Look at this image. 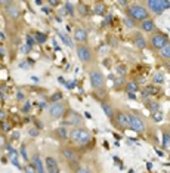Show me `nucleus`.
<instances>
[{
  "label": "nucleus",
  "mask_w": 170,
  "mask_h": 173,
  "mask_svg": "<svg viewBox=\"0 0 170 173\" xmlns=\"http://www.w3.org/2000/svg\"><path fill=\"white\" fill-rule=\"evenodd\" d=\"M68 138L73 141L74 143H77V145H86V143L92 142V133L89 132L87 129L85 127H73V129L70 130V133H68Z\"/></svg>",
  "instance_id": "f257e3e1"
},
{
  "label": "nucleus",
  "mask_w": 170,
  "mask_h": 173,
  "mask_svg": "<svg viewBox=\"0 0 170 173\" xmlns=\"http://www.w3.org/2000/svg\"><path fill=\"white\" fill-rule=\"evenodd\" d=\"M76 53H77V58L80 59V62H81V64H85V65H90L92 62L95 61V53H93V49L87 44V42L76 44Z\"/></svg>",
  "instance_id": "f03ea898"
},
{
  "label": "nucleus",
  "mask_w": 170,
  "mask_h": 173,
  "mask_svg": "<svg viewBox=\"0 0 170 173\" xmlns=\"http://www.w3.org/2000/svg\"><path fill=\"white\" fill-rule=\"evenodd\" d=\"M89 81L93 90H102L105 89V75L101 71V68L90 67L89 68Z\"/></svg>",
  "instance_id": "7ed1b4c3"
},
{
  "label": "nucleus",
  "mask_w": 170,
  "mask_h": 173,
  "mask_svg": "<svg viewBox=\"0 0 170 173\" xmlns=\"http://www.w3.org/2000/svg\"><path fill=\"white\" fill-rule=\"evenodd\" d=\"M126 13H127V16L133 22H140L145 18H149L148 9L145 6H142V5H132V6H129L126 9Z\"/></svg>",
  "instance_id": "20e7f679"
},
{
  "label": "nucleus",
  "mask_w": 170,
  "mask_h": 173,
  "mask_svg": "<svg viewBox=\"0 0 170 173\" xmlns=\"http://www.w3.org/2000/svg\"><path fill=\"white\" fill-rule=\"evenodd\" d=\"M67 102L62 99V101H56V102H52V105L49 107V118L50 120H59V118L65 117L67 114Z\"/></svg>",
  "instance_id": "39448f33"
},
{
  "label": "nucleus",
  "mask_w": 170,
  "mask_h": 173,
  "mask_svg": "<svg viewBox=\"0 0 170 173\" xmlns=\"http://www.w3.org/2000/svg\"><path fill=\"white\" fill-rule=\"evenodd\" d=\"M169 42L170 40L166 34L160 33V31H157V33L154 31V33H151V37H149V40H148V44H149V48H151L152 50L158 52V50L161 49L163 46H166Z\"/></svg>",
  "instance_id": "423d86ee"
},
{
  "label": "nucleus",
  "mask_w": 170,
  "mask_h": 173,
  "mask_svg": "<svg viewBox=\"0 0 170 173\" xmlns=\"http://www.w3.org/2000/svg\"><path fill=\"white\" fill-rule=\"evenodd\" d=\"M146 3H148V9L154 15H161L166 9L170 7L169 0H146Z\"/></svg>",
  "instance_id": "0eeeda50"
},
{
  "label": "nucleus",
  "mask_w": 170,
  "mask_h": 173,
  "mask_svg": "<svg viewBox=\"0 0 170 173\" xmlns=\"http://www.w3.org/2000/svg\"><path fill=\"white\" fill-rule=\"evenodd\" d=\"M129 129L135 130L138 133H144L146 129V124L139 116H136L135 112H129Z\"/></svg>",
  "instance_id": "6e6552de"
},
{
  "label": "nucleus",
  "mask_w": 170,
  "mask_h": 173,
  "mask_svg": "<svg viewBox=\"0 0 170 173\" xmlns=\"http://www.w3.org/2000/svg\"><path fill=\"white\" fill-rule=\"evenodd\" d=\"M59 153H61V155L65 158V161H68V163H74L76 167H77V164H80L79 154H77V151H76L74 148H71V147H62ZM76 167H74V169H76Z\"/></svg>",
  "instance_id": "1a4fd4ad"
},
{
  "label": "nucleus",
  "mask_w": 170,
  "mask_h": 173,
  "mask_svg": "<svg viewBox=\"0 0 170 173\" xmlns=\"http://www.w3.org/2000/svg\"><path fill=\"white\" fill-rule=\"evenodd\" d=\"M30 164L34 167V172H46V169H44V161L42 160V157L39 153H33L30 158Z\"/></svg>",
  "instance_id": "9d476101"
},
{
  "label": "nucleus",
  "mask_w": 170,
  "mask_h": 173,
  "mask_svg": "<svg viewBox=\"0 0 170 173\" xmlns=\"http://www.w3.org/2000/svg\"><path fill=\"white\" fill-rule=\"evenodd\" d=\"M114 120L116 123L123 127V129H129V112L126 111H116L114 112Z\"/></svg>",
  "instance_id": "9b49d317"
},
{
  "label": "nucleus",
  "mask_w": 170,
  "mask_h": 173,
  "mask_svg": "<svg viewBox=\"0 0 170 173\" xmlns=\"http://www.w3.org/2000/svg\"><path fill=\"white\" fill-rule=\"evenodd\" d=\"M65 124L67 126H73V127H77V126H81L83 124V118L77 111H70V114L67 116V120H65Z\"/></svg>",
  "instance_id": "f8f14e48"
},
{
  "label": "nucleus",
  "mask_w": 170,
  "mask_h": 173,
  "mask_svg": "<svg viewBox=\"0 0 170 173\" xmlns=\"http://www.w3.org/2000/svg\"><path fill=\"white\" fill-rule=\"evenodd\" d=\"M44 169H46V172H49V173H58L59 172L58 161L55 160L53 157L48 155V157L44 158Z\"/></svg>",
  "instance_id": "ddd939ff"
},
{
  "label": "nucleus",
  "mask_w": 170,
  "mask_h": 173,
  "mask_svg": "<svg viewBox=\"0 0 170 173\" xmlns=\"http://www.w3.org/2000/svg\"><path fill=\"white\" fill-rule=\"evenodd\" d=\"M139 30L142 33H154L155 31V22L152 18H145L139 22Z\"/></svg>",
  "instance_id": "4468645a"
},
{
  "label": "nucleus",
  "mask_w": 170,
  "mask_h": 173,
  "mask_svg": "<svg viewBox=\"0 0 170 173\" xmlns=\"http://www.w3.org/2000/svg\"><path fill=\"white\" fill-rule=\"evenodd\" d=\"M87 37H89V34H87V30L86 28L79 27V28L74 30V40L77 43H85V42H87Z\"/></svg>",
  "instance_id": "2eb2a0df"
},
{
  "label": "nucleus",
  "mask_w": 170,
  "mask_h": 173,
  "mask_svg": "<svg viewBox=\"0 0 170 173\" xmlns=\"http://www.w3.org/2000/svg\"><path fill=\"white\" fill-rule=\"evenodd\" d=\"M132 39H133V44L138 48V49H145L146 46H148V42L145 40V37L142 36V33H133V36H132Z\"/></svg>",
  "instance_id": "dca6fc26"
},
{
  "label": "nucleus",
  "mask_w": 170,
  "mask_h": 173,
  "mask_svg": "<svg viewBox=\"0 0 170 173\" xmlns=\"http://www.w3.org/2000/svg\"><path fill=\"white\" fill-rule=\"evenodd\" d=\"M5 11H6L7 16H9L11 19H13V21H15V19H18L19 16H21V9H19L16 5H13V3L5 7Z\"/></svg>",
  "instance_id": "f3484780"
},
{
  "label": "nucleus",
  "mask_w": 170,
  "mask_h": 173,
  "mask_svg": "<svg viewBox=\"0 0 170 173\" xmlns=\"http://www.w3.org/2000/svg\"><path fill=\"white\" fill-rule=\"evenodd\" d=\"M101 107H102L103 112H105V116H107L109 120H113V118H114V112H116V110L111 107V104H109V102H105V101H102V102H101Z\"/></svg>",
  "instance_id": "a211bd4d"
},
{
  "label": "nucleus",
  "mask_w": 170,
  "mask_h": 173,
  "mask_svg": "<svg viewBox=\"0 0 170 173\" xmlns=\"http://www.w3.org/2000/svg\"><path fill=\"white\" fill-rule=\"evenodd\" d=\"M158 56H160L161 59H164V61H169L170 59V42L158 50Z\"/></svg>",
  "instance_id": "6ab92c4d"
},
{
  "label": "nucleus",
  "mask_w": 170,
  "mask_h": 173,
  "mask_svg": "<svg viewBox=\"0 0 170 173\" xmlns=\"http://www.w3.org/2000/svg\"><path fill=\"white\" fill-rule=\"evenodd\" d=\"M58 37L61 39V42L64 44H67L68 48H74V44H73V40L68 37L67 34H64V33H58Z\"/></svg>",
  "instance_id": "aec40b11"
},
{
  "label": "nucleus",
  "mask_w": 170,
  "mask_h": 173,
  "mask_svg": "<svg viewBox=\"0 0 170 173\" xmlns=\"http://www.w3.org/2000/svg\"><path fill=\"white\" fill-rule=\"evenodd\" d=\"M138 89H139V86H138L136 81H127V83H126V92L127 93L138 92Z\"/></svg>",
  "instance_id": "412c9836"
},
{
  "label": "nucleus",
  "mask_w": 170,
  "mask_h": 173,
  "mask_svg": "<svg viewBox=\"0 0 170 173\" xmlns=\"http://www.w3.org/2000/svg\"><path fill=\"white\" fill-rule=\"evenodd\" d=\"M55 133L59 136V139H62V141H64V139H67V138H68V133H70V132H67V129L61 126V127H58V129H56V132H55Z\"/></svg>",
  "instance_id": "4be33fe9"
},
{
  "label": "nucleus",
  "mask_w": 170,
  "mask_h": 173,
  "mask_svg": "<svg viewBox=\"0 0 170 173\" xmlns=\"http://www.w3.org/2000/svg\"><path fill=\"white\" fill-rule=\"evenodd\" d=\"M152 83L154 84H163L164 83V75L161 73H155L154 77H152Z\"/></svg>",
  "instance_id": "5701e85b"
},
{
  "label": "nucleus",
  "mask_w": 170,
  "mask_h": 173,
  "mask_svg": "<svg viewBox=\"0 0 170 173\" xmlns=\"http://www.w3.org/2000/svg\"><path fill=\"white\" fill-rule=\"evenodd\" d=\"M34 37H36V42L39 44H43L46 40H48V37H46L43 33H36V34H34Z\"/></svg>",
  "instance_id": "b1692460"
},
{
  "label": "nucleus",
  "mask_w": 170,
  "mask_h": 173,
  "mask_svg": "<svg viewBox=\"0 0 170 173\" xmlns=\"http://www.w3.org/2000/svg\"><path fill=\"white\" fill-rule=\"evenodd\" d=\"M163 145L164 147H166V148H167V147H170V132H166V130H164L163 132Z\"/></svg>",
  "instance_id": "393cba45"
},
{
  "label": "nucleus",
  "mask_w": 170,
  "mask_h": 173,
  "mask_svg": "<svg viewBox=\"0 0 170 173\" xmlns=\"http://www.w3.org/2000/svg\"><path fill=\"white\" fill-rule=\"evenodd\" d=\"M62 98H64V95H62L61 92H56V93H53V95L50 96V102H56V101H62Z\"/></svg>",
  "instance_id": "a878e982"
},
{
  "label": "nucleus",
  "mask_w": 170,
  "mask_h": 173,
  "mask_svg": "<svg viewBox=\"0 0 170 173\" xmlns=\"http://www.w3.org/2000/svg\"><path fill=\"white\" fill-rule=\"evenodd\" d=\"M148 108H149V111L151 112H155V111L160 110V105H158L157 102H149V104H148Z\"/></svg>",
  "instance_id": "bb28decb"
},
{
  "label": "nucleus",
  "mask_w": 170,
  "mask_h": 173,
  "mask_svg": "<svg viewBox=\"0 0 170 173\" xmlns=\"http://www.w3.org/2000/svg\"><path fill=\"white\" fill-rule=\"evenodd\" d=\"M65 9H67V13H70L71 16H73V15H74V12H76V9H74V6L71 5V3H70V2H68L67 5H65Z\"/></svg>",
  "instance_id": "cd10ccee"
},
{
  "label": "nucleus",
  "mask_w": 170,
  "mask_h": 173,
  "mask_svg": "<svg viewBox=\"0 0 170 173\" xmlns=\"http://www.w3.org/2000/svg\"><path fill=\"white\" fill-rule=\"evenodd\" d=\"M103 12H105V7H103V5H96V7H95V13H98V15H102Z\"/></svg>",
  "instance_id": "c85d7f7f"
},
{
  "label": "nucleus",
  "mask_w": 170,
  "mask_h": 173,
  "mask_svg": "<svg viewBox=\"0 0 170 173\" xmlns=\"http://www.w3.org/2000/svg\"><path fill=\"white\" fill-rule=\"evenodd\" d=\"M74 170H76V172H83V173L90 172V169H89V167H87V166H79V167H76Z\"/></svg>",
  "instance_id": "c756f323"
},
{
  "label": "nucleus",
  "mask_w": 170,
  "mask_h": 173,
  "mask_svg": "<svg viewBox=\"0 0 170 173\" xmlns=\"http://www.w3.org/2000/svg\"><path fill=\"white\" fill-rule=\"evenodd\" d=\"M25 149H27V147H25V145H22V147H21V155H22V158L27 161V160H28V154H27V151H25Z\"/></svg>",
  "instance_id": "7c9ffc66"
},
{
  "label": "nucleus",
  "mask_w": 170,
  "mask_h": 173,
  "mask_svg": "<svg viewBox=\"0 0 170 173\" xmlns=\"http://www.w3.org/2000/svg\"><path fill=\"white\" fill-rule=\"evenodd\" d=\"M117 73L124 75L126 73H127V70H126V67H124V65H118V67H117Z\"/></svg>",
  "instance_id": "2f4dec72"
},
{
  "label": "nucleus",
  "mask_w": 170,
  "mask_h": 173,
  "mask_svg": "<svg viewBox=\"0 0 170 173\" xmlns=\"http://www.w3.org/2000/svg\"><path fill=\"white\" fill-rule=\"evenodd\" d=\"M27 44H28V46H31V48H33V46H34V44H36V40H34V39L31 37V36H27Z\"/></svg>",
  "instance_id": "473e14b6"
},
{
  "label": "nucleus",
  "mask_w": 170,
  "mask_h": 173,
  "mask_svg": "<svg viewBox=\"0 0 170 173\" xmlns=\"http://www.w3.org/2000/svg\"><path fill=\"white\" fill-rule=\"evenodd\" d=\"M12 3H13V0H0V6H3V7L9 6V5H12Z\"/></svg>",
  "instance_id": "72a5a7b5"
},
{
  "label": "nucleus",
  "mask_w": 170,
  "mask_h": 173,
  "mask_svg": "<svg viewBox=\"0 0 170 173\" xmlns=\"http://www.w3.org/2000/svg\"><path fill=\"white\" fill-rule=\"evenodd\" d=\"M31 110V104L30 102H24V105H22V112H28Z\"/></svg>",
  "instance_id": "f704fd0d"
},
{
  "label": "nucleus",
  "mask_w": 170,
  "mask_h": 173,
  "mask_svg": "<svg viewBox=\"0 0 170 173\" xmlns=\"http://www.w3.org/2000/svg\"><path fill=\"white\" fill-rule=\"evenodd\" d=\"M79 9H80V13H81V15H87V13H89V11H87V7H86L85 5H80Z\"/></svg>",
  "instance_id": "c9c22d12"
},
{
  "label": "nucleus",
  "mask_w": 170,
  "mask_h": 173,
  "mask_svg": "<svg viewBox=\"0 0 170 173\" xmlns=\"http://www.w3.org/2000/svg\"><path fill=\"white\" fill-rule=\"evenodd\" d=\"M152 114H154V120H157V121H160L163 118V114L160 111H155V112H152Z\"/></svg>",
  "instance_id": "e433bc0d"
},
{
  "label": "nucleus",
  "mask_w": 170,
  "mask_h": 173,
  "mask_svg": "<svg viewBox=\"0 0 170 173\" xmlns=\"http://www.w3.org/2000/svg\"><path fill=\"white\" fill-rule=\"evenodd\" d=\"M48 3H49V5H50L52 7L59 6V0H48Z\"/></svg>",
  "instance_id": "4c0bfd02"
},
{
  "label": "nucleus",
  "mask_w": 170,
  "mask_h": 173,
  "mask_svg": "<svg viewBox=\"0 0 170 173\" xmlns=\"http://www.w3.org/2000/svg\"><path fill=\"white\" fill-rule=\"evenodd\" d=\"M126 25H129V27H133L135 22H132V19H130V18L127 16V18H126Z\"/></svg>",
  "instance_id": "58836bf2"
},
{
  "label": "nucleus",
  "mask_w": 170,
  "mask_h": 173,
  "mask_svg": "<svg viewBox=\"0 0 170 173\" xmlns=\"http://www.w3.org/2000/svg\"><path fill=\"white\" fill-rule=\"evenodd\" d=\"M30 135L31 136H37L39 135V130L37 129H30Z\"/></svg>",
  "instance_id": "ea45409f"
},
{
  "label": "nucleus",
  "mask_w": 170,
  "mask_h": 173,
  "mask_svg": "<svg viewBox=\"0 0 170 173\" xmlns=\"http://www.w3.org/2000/svg\"><path fill=\"white\" fill-rule=\"evenodd\" d=\"M30 50H31V46H24V49H22V52H24V53H28Z\"/></svg>",
  "instance_id": "a19ab883"
},
{
  "label": "nucleus",
  "mask_w": 170,
  "mask_h": 173,
  "mask_svg": "<svg viewBox=\"0 0 170 173\" xmlns=\"http://www.w3.org/2000/svg\"><path fill=\"white\" fill-rule=\"evenodd\" d=\"M2 126H3V130H6V132L7 130H11V127H9V124L7 123H2Z\"/></svg>",
  "instance_id": "79ce46f5"
},
{
  "label": "nucleus",
  "mask_w": 170,
  "mask_h": 173,
  "mask_svg": "<svg viewBox=\"0 0 170 173\" xmlns=\"http://www.w3.org/2000/svg\"><path fill=\"white\" fill-rule=\"evenodd\" d=\"M118 3H120L122 6H127V0H118Z\"/></svg>",
  "instance_id": "37998d69"
},
{
  "label": "nucleus",
  "mask_w": 170,
  "mask_h": 173,
  "mask_svg": "<svg viewBox=\"0 0 170 173\" xmlns=\"http://www.w3.org/2000/svg\"><path fill=\"white\" fill-rule=\"evenodd\" d=\"M65 13H67V9H65V7L59 9V15H65Z\"/></svg>",
  "instance_id": "c03bdc74"
},
{
  "label": "nucleus",
  "mask_w": 170,
  "mask_h": 173,
  "mask_svg": "<svg viewBox=\"0 0 170 173\" xmlns=\"http://www.w3.org/2000/svg\"><path fill=\"white\" fill-rule=\"evenodd\" d=\"M12 138L15 139V138H19V132H13L12 133Z\"/></svg>",
  "instance_id": "a18cd8bd"
},
{
  "label": "nucleus",
  "mask_w": 170,
  "mask_h": 173,
  "mask_svg": "<svg viewBox=\"0 0 170 173\" xmlns=\"http://www.w3.org/2000/svg\"><path fill=\"white\" fill-rule=\"evenodd\" d=\"M2 145H5V139H3V136L0 135V147H2Z\"/></svg>",
  "instance_id": "49530a36"
},
{
  "label": "nucleus",
  "mask_w": 170,
  "mask_h": 173,
  "mask_svg": "<svg viewBox=\"0 0 170 173\" xmlns=\"http://www.w3.org/2000/svg\"><path fill=\"white\" fill-rule=\"evenodd\" d=\"M58 81H59V83H62V84H65V79H62V77H59V79H58Z\"/></svg>",
  "instance_id": "de8ad7c7"
},
{
  "label": "nucleus",
  "mask_w": 170,
  "mask_h": 173,
  "mask_svg": "<svg viewBox=\"0 0 170 173\" xmlns=\"http://www.w3.org/2000/svg\"><path fill=\"white\" fill-rule=\"evenodd\" d=\"M166 67L169 68V71H170V59H169V61H166Z\"/></svg>",
  "instance_id": "09e8293b"
}]
</instances>
